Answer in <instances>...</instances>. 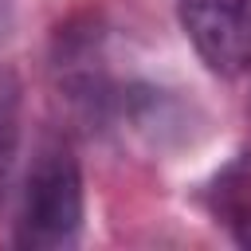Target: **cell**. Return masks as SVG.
<instances>
[{
  "label": "cell",
  "instance_id": "obj_3",
  "mask_svg": "<svg viewBox=\"0 0 251 251\" xmlns=\"http://www.w3.org/2000/svg\"><path fill=\"white\" fill-rule=\"evenodd\" d=\"M212 220L239 243L251 251V153L231 157L208 184L204 192Z\"/></svg>",
  "mask_w": 251,
  "mask_h": 251
},
{
  "label": "cell",
  "instance_id": "obj_1",
  "mask_svg": "<svg viewBox=\"0 0 251 251\" xmlns=\"http://www.w3.org/2000/svg\"><path fill=\"white\" fill-rule=\"evenodd\" d=\"M82 231V169L63 137L39 141L16 208L20 247H71Z\"/></svg>",
  "mask_w": 251,
  "mask_h": 251
},
{
  "label": "cell",
  "instance_id": "obj_4",
  "mask_svg": "<svg viewBox=\"0 0 251 251\" xmlns=\"http://www.w3.org/2000/svg\"><path fill=\"white\" fill-rule=\"evenodd\" d=\"M16 141H20V98H16V82L0 67V180L8 176V165L16 157Z\"/></svg>",
  "mask_w": 251,
  "mask_h": 251
},
{
  "label": "cell",
  "instance_id": "obj_2",
  "mask_svg": "<svg viewBox=\"0 0 251 251\" xmlns=\"http://www.w3.org/2000/svg\"><path fill=\"white\" fill-rule=\"evenodd\" d=\"M176 16L212 75L239 78L251 71V0H176Z\"/></svg>",
  "mask_w": 251,
  "mask_h": 251
}]
</instances>
